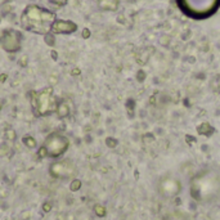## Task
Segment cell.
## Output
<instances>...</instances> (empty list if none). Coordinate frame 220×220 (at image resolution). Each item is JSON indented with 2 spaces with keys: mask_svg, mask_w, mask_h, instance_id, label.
Listing matches in <instances>:
<instances>
[{
  "mask_svg": "<svg viewBox=\"0 0 220 220\" xmlns=\"http://www.w3.org/2000/svg\"><path fill=\"white\" fill-rule=\"evenodd\" d=\"M178 5L184 13L192 18H200V9H198V0H176ZM203 12L206 18L209 16H212V13L216 12L220 5V0H201Z\"/></svg>",
  "mask_w": 220,
  "mask_h": 220,
  "instance_id": "cell-1",
  "label": "cell"
},
{
  "mask_svg": "<svg viewBox=\"0 0 220 220\" xmlns=\"http://www.w3.org/2000/svg\"><path fill=\"white\" fill-rule=\"evenodd\" d=\"M197 131L200 133V134H202V135H211V133H214V129L209 125V124H202V125H200L198 127H197Z\"/></svg>",
  "mask_w": 220,
  "mask_h": 220,
  "instance_id": "cell-2",
  "label": "cell"
},
{
  "mask_svg": "<svg viewBox=\"0 0 220 220\" xmlns=\"http://www.w3.org/2000/svg\"><path fill=\"white\" fill-rule=\"evenodd\" d=\"M196 139L194 138H192V137H187V142H194Z\"/></svg>",
  "mask_w": 220,
  "mask_h": 220,
  "instance_id": "cell-3",
  "label": "cell"
}]
</instances>
